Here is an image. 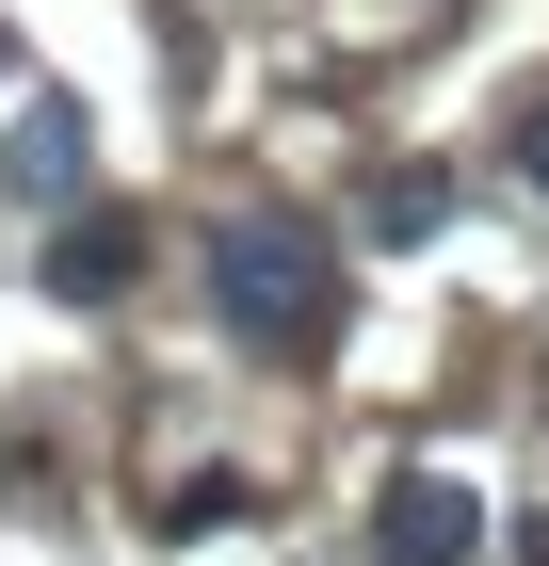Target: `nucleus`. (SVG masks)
<instances>
[{
  "mask_svg": "<svg viewBox=\"0 0 549 566\" xmlns=\"http://www.w3.org/2000/svg\"><path fill=\"white\" fill-rule=\"evenodd\" d=\"M226 518H258L243 470H194V485H162V502H146V534H162V551H178V534H226Z\"/></svg>",
  "mask_w": 549,
  "mask_h": 566,
  "instance_id": "nucleus-4",
  "label": "nucleus"
},
{
  "mask_svg": "<svg viewBox=\"0 0 549 566\" xmlns=\"http://www.w3.org/2000/svg\"><path fill=\"white\" fill-rule=\"evenodd\" d=\"M129 275H146V227H129V211H82L65 243H49V292H65V307H114Z\"/></svg>",
  "mask_w": 549,
  "mask_h": 566,
  "instance_id": "nucleus-3",
  "label": "nucleus"
},
{
  "mask_svg": "<svg viewBox=\"0 0 549 566\" xmlns=\"http://www.w3.org/2000/svg\"><path fill=\"white\" fill-rule=\"evenodd\" d=\"M211 307H226V340H258V356H307V340L339 324L324 227H292V211H243V227H211Z\"/></svg>",
  "mask_w": 549,
  "mask_h": 566,
  "instance_id": "nucleus-1",
  "label": "nucleus"
},
{
  "mask_svg": "<svg viewBox=\"0 0 549 566\" xmlns=\"http://www.w3.org/2000/svg\"><path fill=\"white\" fill-rule=\"evenodd\" d=\"M372 227H388V243H436V227H453V178H436V163H388L372 178Z\"/></svg>",
  "mask_w": 549,
  "mask_h": 566,
  "instance_id": "nucleus-5",
  "label": "nucleus"
},
{
  "mask_svg": "<svg viewBox=\"0 0 549 566\" xmlns=\"http://www.w3.org/2000/svg\"><path fill=\"white\" fill-rule=\"evenodd\" d=\"M485 551V502L453 470H388L372 485V566H468Z\"/></svg>",
  "mask_w": 549,
  "mask_h": 566,
  "instance_id": "nucleus-2",
  "label": "nucleus"
},
{
  "mask_svg": "<svg viewBox=\"0 0 549 566\" xmlns=\"http://www.w3.org/2000/svg\"><path fill=\"white\" fill-rule=\"evenodd\" d=\"M517 178H534V195H549V97H534V114H517Z\"/></svg>",
  "mask_w": 549,
  "mask_h": 566,
  "instance_id": "nucleus-6",
  "label": "nucleus"
}]
</instances>
